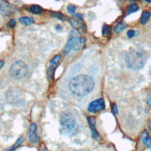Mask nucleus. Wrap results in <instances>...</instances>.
<instances>
[{
	"mask_svg": "<svg viewBox=\"0 0 151 151\" xmlns=\"http://www.w3.org/2000/svg\"><path fill=\"white\" fill-rule=\"evenodd\" d=\"M68 87L72 94L79 97L85 96L93 91L94 81L91 77L81 74L71 79Z\"/></svg>",
	"mask_w": 151,
	"mask_h": 151,
	"instance_id": "nucleus-1",
	"label": "nucleus"
},
{
	"mask_svg": "<svg viewBox=\"0 0 151 151\" xmlns=\"http://www.w3.org/2000/svg\"><path fill=\"white\" fill-rule=\"evenodd\" d=\"M147 52L140 48H134L127 52L126 56V62L128 67L137 70L142 69L147 60Z\"/></svg>",
	"mask_w": 151,
	"mask_h": 151,
	"instance_id": "nucleus-2",
	"label": "nucleus"
},
{
	"mask_svg": "<svg viewBox=\"0 0 151 151\" xmlns=\"http://www.w3.org/2000/svg\"><path fill=\"white\" fill-rule=\"evenodd\" d=\"M85 45V40L80 36L77 29L72 30L70 32V38L65 47V51L67 54L71 50L78 51L83 49Z\"/></svg>",
	"mask_w": 151,
	"mask_h": 151,
	"instance_id": "nucleus-3",
	"label": "nucleus"
},
{
	"mask_svg": "<svg viewBox=\"0 0 151 151\" xmlns=\"http://www.w3.org/2000/svg\"><path fill=\"white\" fill-rule=\"evenodd\" d=\"M28 68L26 63L22 61H17L14 63L9 69V74L15 79L24 78L28 74Z\"/></svg>",
	"mask_w": 151,
	"mask_h": 151,
	"instance_id": "nucleus-4",
	"label": "nucleus"
},
{
	"mask_svg": "<svg viewBox=\"0 0 151 151\" xmlns=\"http://www.w3.org/2000/svg\"><path fill=\"white\" fill-rule=\"evenodd\" d=\"M60 122L61 126L67 132L72 133L77 129V124L72 115L68 112H64L60 115Z\"/></svg>",
	"mask_w": 151,
	"mask_h": 151,
	"instance_id": "nucleus-5",
	"label": "nucleus"
},
{
	"mask_svg": "<svg viewBox=\"0 0 151 151\" xmlns=\"http://www.w3.org/2000/svg\"><path fill=\"white\" fill-rule=\"evenodd\" d=\"M18 10V7L7 1H0V12L4 17H9L14 15Z\"/></svg>",
	"mask_w": 151,
	"mask_h": 151,
	"instance_id": "nucleus-6",
	"label": "nucleus"
},
{
	"mask_svg": "<svg viewBox=\"0 0 151 151\" xmlns=\"http://www.w3.org/2000/svg\"><path fill=\"white\" fill-rule=\"evenodd\" d=\"M105 108L104 99L102 98L98 99L91 102L88 106V111L90 113H97L103 110Z\"/></svg>",
	"mask_w": 151,
	"mask_h": 151,
	"instance_id": "nucleus-7",
	"label": "nucleus"
},
{
	"mask_svg": "<svg viewBox=\"0 0 151 151\" xmlns=\"http://www.w3.org/2000/svg\"><path fill=\"white\" fill-rule=\"evenodd\" d=\"M61 58V54H57L55 55L50 61V67L48 68V78L50 79H52L54 75V68L57 65V64L59 63Z\"/></svg>",
	"mask_w": 151,
	"mask_h": 151,
	"instance_id": "nucleus-8",
	"label": "nucleus"
},
{
	"mask_svg": "<svg viewBox=\"0 0 151 151\" xmlns=\"http://www.w3.org/2000/svg\"><path fill=\"white\" fill-rule=\"evenodd\" d=\"M29 140L34 143H37L38 141V137L37 134V125L35 123H32L30 124L28 132Z\"/></svg>",
	"mask_w": 151,
	"mask_h": 151,
	"instance_id": "nucleus-9",
	"label": "nucleus"
},
{
	"mask_svg": "<svg viewBox=\"0 0 151 151\" xmlns=\"http://www.w3.org/2000/svg\"><path fill=\"white\" fill-rule=\"evenodd\" d=\"M87 122L89 124V126L91 128V132H92V136L94 139H97L99 137V133L96 130L95 128V124H96V120L94 117L93 116H89L87 117Z\"/></svg>",
	"mask_w": 151,
	"mask_h": 151,
	"instance_id": "nucleus-10",
	"label": "nucleus"
},
{
	"mask_svg": "<svg viewBox=\"0 0 151 151\" xmlns=\"http://www.w3.org/2000/svg\"><path fill=\"white\" fill-rule=\"evenodd\" d=\"M141 140L143 145L151 149V138L146 130H143L141 134Z\"/></svg>",
	"mask_w": 151,
	"mask_h": 151,
	"instance_id": "nucleus-11",
	"label": "nucleus"
},
{
	"mask_svg": "<svg viewBox=\"0 0 151 151\" xmlns=\"http://www.w3.org/2000/svg\"><path fill=\"white\" fill-rule=\"evenodd\" d=\"M19 22L24 25L28 26L34 23V19L32 17H22L19 18Z\"/></svg>",
	"mask_w": 151,
	"mask_h": 151,
	"instance_id": "nucleus-12",
	"label": "nucleus"
},
{
	"mask_svg": "<svg viewBox=\"0 0 151 151\" xmlns=\"http://www.w3.org/2000/svg\"><path fill=\"white\" fill-rule=\"evenodd\" d=\"M29 11L34 14L38 15L42 13V8L38 5L33 4L29 6Z\"/></svg>",
	"mask_w": 151,
	"mask_h": 151,
	"instance_id": "nucleus-13",
	"label": "nucleus"
},
{
	"mask_svg": "<svg viewBox=\"0 0 151 151\" xmlns=\"http://www.w3.org/2000/svg\"><path fill=\"white\" fill-rule=\"evenodd\" d=\"M68 21L71 25V26L75 29L78 30L81 27V23L77 19L73 18H68Z\"/></svg>",
	"mask_w": 151,
	"mask_h": 151,
	"instance_id": "nucleus-14",
	"label": "nucleus"
},
{
	"mask_svg": "<svg viewBox=\"0 0 151 151\" xmlns=\"http://www.w3.org/2000/svg\"><path fill=\"white\" fill-rule=\"evenodd\" d=\"M151 16V14L148 11H144L142 12L140 18V22L142 24H146L149 19Z\"/></svg>",
	"mask_w": 151,
	"mask_h": 151,
	"instance_id": "nucleus-15",
	"label": "nucleus"
},
{
	"mask_svg": "<svg viewBox=\"0 0 151 151\" xmlns=\"http://www.w3.org/2000/svg\"><path fill=\"white\" fill-rule=\"evenodd\" d=\"M126 27H127V25L125 23L121 22H119V24H117L114 27L113 29H114V31L115 33L118 34V33L122 31H123V29H124Z\"/></svg>",
	"mask_w": 151,
	"mask_h": 151,
	"instance_id": "nucleus-16",
	"label": "nucleus"
},
{
	"mask_svg": "<svg viewBox=\"0 0 151 151\" xmlns=\"http://www.w3.org/2000/svg\"><path fill=\"white\" fill-rule=\"evenodd\" d=\"M102 34L103 37H108L111 34V27L110 25L104 24L102 28Z\"/></svg>",
	"mask_w": 151,
	"mask_h": 151,
	"instance_id": "nucleus-17",
	"label": "nucleus"
},
{
	"mask_svg": "<svg viewBox=\"0 0 151 151\" xmlns=\"http://www.w3.org/2000/svg\"><path fill=\"white\" fill-rule=\"evenodd\" d=\"M51 15L57 18V19H60V20H63L65 18V16L60 12H57V11H52L51 12Z\"/></svg>",
	"mask_w": 151,
	"mask_h": 151,
	"instance_id": "nucleus-18",
	"label": "nucleus"
},
{
	"mask_svg": "<svg viewBox=\"0 0 151 151\" xmlns=\"http://www.w3.org/2000/svg\"><path fill=\"white\" fill-rule=\"evenodd\" d=\"M139 9V6L136 4H132L129 5L127 8V12L129 14L134 12Z\"/></svg>",
	"mask_w": 151,
	"mask_h": 151,
	"instance_id": "nucleus-19",
	"label": "nucleus"
},
{
	"mask_svg": "<svg viewBox=\"0 0 151 151\" xmlns=\"http://www.w3.org/2000/svg\"><path fill=\"white\" fill-rule=\"evenodd\" d=\"M67 10L68 13H70L72 15H76V7L73 5H68L67 6Z\"/></svg>",
	"mask_w": 151,
	"mask_h": 151,
	"instance_id": "nucleus-20",
	"label": "nucleus"
},
{
	"mask_svg": "<svg viewBox=\"0 0 151 151\" xmlns=\"http://www.w3.org/2000/svg\"><path fill=\"white\" fill-rule=\"evenodd\" d=\"M23 140H24L23 137H22V136H21V137L17 140V142H15V143L11 148H9L8 150H15V149L22 142Z\"/></svg>",
	"mask_w": 151,
	"mask_h": 151,
	"instance_id": "nucleus-21",
	"label": "nucleus"
},
{
	"mask_svg": "<svg viewBox=\"0 0 151 151\" xmlns=\"http://www.w3.org/2000/svg\"><path fill=\"white\" fill-rule=\"evenodd\" d=\"M16 24H17V21L14 18L11 19L7 23V27L10 29H12L15 26Z\"/></svg>",
	"mask_w": 151,
	"mask_h": 151,
	"instance_id": "nucleus-22",
	"label": "nucleus"
},
{
	"mask_svg": "<svg viewBox=\"0 0 151 151\" xmlns=\"http://www.w3.org/2000/svg\"><path fill=\"white\" fill-rule=\"evenodd\" d=\"M135 33H136V32H135V31H134L133 29H130V30H129L128 31H127V36L129 37V38H132V37H133L134 36V35H135Z\"/></svg>",
	"mask_w": 151,
	"mask_h": 151,
	"instance_id": "nucleus-23",
	"label": "nucleus"
},
{
	"mask_svg": "<svg viewBox=\"0 0 151 151\" xmlns=\"http://www.w3.org/2000/svg\"><path fill=\"white\" fill-rule=\"evenodd\" d=\"M113 112L115 114H118V109H117V106L115 103H114L113 105Z\"/></svg>",
	"mask_w": 151,
	"mask_h": 151,
	"instance_id": "nucleus-24",
	"label": "nucleus"
},
{
	"mask_svg": "<svg viewBox=\"0 0 151 151\" xmlns=\"http://www.w3.org/2000/svg\"><path fill=\"white\" fill-rule=\"evenodd\" d=\"M146 102H147V105L151 108V95H150L147 97V100H146Z\"/></svg>",
	"mask_w": 151,
	"mask_h": 151,
	"instance_id": "nucleus-25",
	"label": "nucleus"
},
{
	"mask_svg": "<svg viewBox=\"0 0 151 151\" xmlns=\"http://www.w3.org/2000/svg\"><path fill=\"white\" fill-rule=\"evenodd\" d=\"M75 16L77 17V18H78L79 19H80V20H82L83 19V15L82 14H76V15H75Z\"/></svg>",
	"mask_w": 151,
	"mask_h": 151,
	"instance_id": "nucleus-26",
	"label": "nucleus"
},
{
	"mask_svg": "<svg viewBox=\"0 0 151 151\" xmlns=\"http://www.w3.org/2000/svg\"><path fill=\"white\" fill-rule=\"evenodd\" d=\"M4 64V60L0 61V70H1V69L2 68Z\"/></svg>",
	"mask_w": 151,
	"mask_h": 151,
	"instance_id": "nucleus-27",
	"label": "nucleus"
},
{
	"mask_svg": "<svg viewBox=\"0 0 151 151\" xmlns=\"http://www.w3.org/2000/svg\"><path fill=\"white\" fill-rule=\"evenodd\" d=\"M149 127L150 130L151 131V120L150 121V123H149Z\"/></svg>",
	"mask_w": 151,
	"mask_h": 151,
	"instance_id": "nucleus-28",
	"label": "nucleus"
},
{
	"mask_svg": "<svg viewBox=\"0 0 151 151\" xmlns=\"http://www.w3.org/2000/svg\"><path fill=\"white\" fill-rule=\"evenodd\" d=\"M145 1L148 3H151V0H145Z\"/></svg>",
	"mask_w": 151,
	"mask_h": 151,
	"instance_id": "nucleus-29",
	"label": "nucleus"
},
{
	"mask_svg": "<svg viewBox=\"0 0 151 151\" xmlns=\"http://www.w3.org/2000/svg\"><path fill=\"white\" fill-rule=\"evenodd\" d=\"M130 2H134V1H137V0H129Z\"/></svg>",
	"mask_w": 151,
	"mask_h": 151,
	"instance_id": "nucleus-30",
	"label": "nucleus"
},
{
	"mask_svg": "<svg viewBox=\"0 0 151 151\" xmlns=\"http://www.w3.org/2000/svg\"><path fill=\"white\" fill-rule=\"evenodd\" d=\"M119 1H122V0H119Z\"/></svg>",
	"mask_w": 151,
	"mask_h": 151,
	"instance_id": "nucleus-31",
	"label": "nucleus"
}]
</instances>
